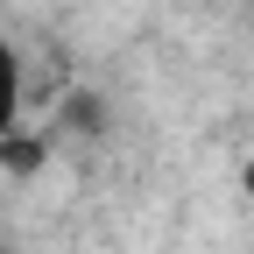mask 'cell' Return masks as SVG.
Masks as SVG:
<instances>
[{"label":"cell","mask_w":254,"mask_h":254,"mask_svg":"<svg viewBox=\"0 0 254 254\" xmlns=\"http://www.w3.org/2000/svg\"><path fill=\"white\" fill-rule=\"evenodd\" d=\"M57 127H71V134H106V99H99L92 85L64 92V106H57Z\"/></svg>","instance_id":"6da1fadb"},{"label":"cell","mask_w":254,"mask_h":254,"mask_svg":"<svg viewBox=\"0 0 254 254\" xmlns=\"http://www.w3.org/2000/svg\"><path fill=\"white\" fill-rule=\"evenodd\" d=\"M43 155H50V141L21 134V127H14V134H0V170H7V177H36Z\"/></svg>","instance_id":"7a4b0ae2"},{"label":"cell","mask_w":254,"mask_h":254,"mask_svg":"<svg viewBox=\"0 0 254 254\" xmlns=\"http://www.w3.org/2000/svg\"><path fill=\"white\" fill-rule=\"evenodd\" d=\"M14 113H21V71H14V50L0 43V134H14Z\"/></svg>","instance_id":"3957f363"},{"label":"cell","mask_w":254,"mask_h":254,"mask_svg":"<svg viewBox=\"0 0 254 254\" xmlns=\"http://www.w3.org/2000/svg\"><path fill=\"white\" fill-rule=\"evenodd\" d=\"M240 184H247V198H254V163H247V170H240Z\"/></svg>","instance_id":"277c9868"}]
</instances>
